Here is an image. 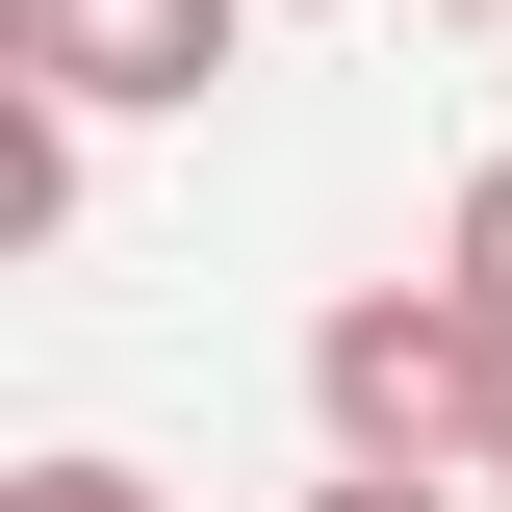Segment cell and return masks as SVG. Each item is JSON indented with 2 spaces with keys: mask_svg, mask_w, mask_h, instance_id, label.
<instances>
[{
  "mask_svg": "<svg viewBox=\"0 0 512 512\" xmlns=\"http://www.w3.org/2000/svg\"><path fill=\"white\" fill-rule=\"evenodd\" d=\"M487 384H512V333L461 282H333L308 308V436L333 461H461L487 487Z\"/></svg>",
  "mask_w": 512,
  "mask_h": 512,
  "instance_id": "cell-1",
  "label": "cell"
},
{
  "mask_svg": "<svg viewBox=\"0 0 512 512\" xmlns=\"http://www.w3.org/2000/svg\"><path fill=\"white\" fill-rule=\"evenodd\" d=\"M256 26H282V0H0V52H26V77H77L103 128H180Z\"/></svg>",
  "mask_w": 512,
  "mask_h": 512,
  "instance_id": "cell-2",
  "label": "cell"
},
{
  "mask_svg": "<svg viewBox=\"0 0 512 512\" xmlns=\"http://www.w3.org/2000/svg\"><path fill=\"white\" fill-rule=\"evenodd\" d=\"M436 282H461V308H487V333H512V154H487V180H461V205H436Z\"/></svg>",
  "mask_w": 512,
  "mask_h": 512,
  "instance_id": "cell-3",
  "label": "cell"
},
{
  "mask_svg": "<svg viewBox=\"0 0 512 512\" xmlns=\"http://www.w3.org/2000/svg\"><path fill=\"white\" fill-rule=\"evenodd\" d=\"M0 512H154V461H103V436H52V461H26Z\"/></svg>",
  "mask_w": 512,
  "mask_h": 512,
  "instance_id": "cell-4",
  "label": "cell"
},
{
  "mask_svg": "<svg viewBox=\"0 0 512 512\" xmlns=\"http://www.w3.org/2000/svg\"><path fill=\"white\" fill-rule=\"evenodd\" d=\"M308 512H512V487H461V461H333Z\"/></svg>",
  "mask_w": 512,
  "mask_h": 512,
  "instance_id": "cell-5",
  "label": "cell"
},
{
  "mask_svg": "<svg viewBox=\"0 0 512 512\" xmlns=\"http://www.w3.org/2000/svg\"><path fill=\"white\" fill-rule=\"evenodd\" d=\"M487 487H512V384H487Z\"/></svg>",
  "mask_w": 512,
  "mask_h": 512,
  "instance_id": "cell-6",
  "label": "cell"
},
{
  "mask_svg": "<svg viewBox=\"0 0 512 512\" xmlns=\"http://www.w3.org/2000/svg\"><path fill=\"white\" fill-rule=\"evenodd\" d=\"M436 26H512V0H436Z\"/></svg>",
  "mask_w": 512,
  "mask_h": 512,
  "instance_id": "cell-7",
  "label": "cell"
},
{
  "mask_svg": "<svg viewBox=\"0 0 512 512\" xmlns=\"http://www.w3.org/2000/svg\"><path fill=\"white\" fill-rule=\"evenodd\" d=\"M282 26H333V0H282Z\"/></svg>",
  "mask_w": 512,
  "mask_h": 512,
  "instance_id": "cell-8",
  "label": "cell"
}]
</instances>
